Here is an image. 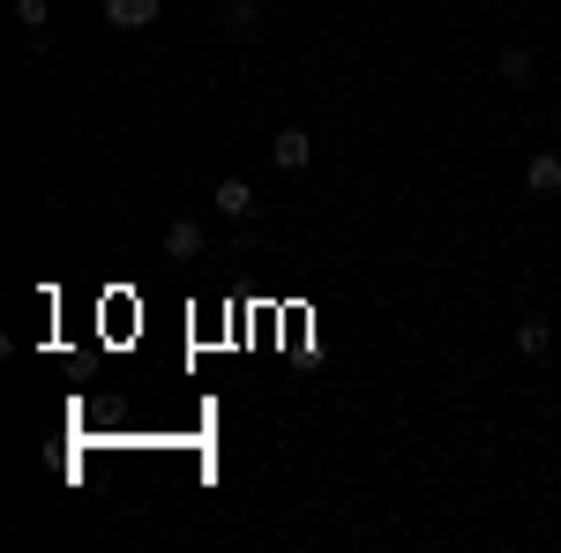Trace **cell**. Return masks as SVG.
<instances>
[{
  "instance_id": "1",
  "label": "cell",
  "mask_w": 561,
  "mask_h": 553,
  "mask_svg": "<svg viewBox=\"0 0 561 553\" xmlns=\"http://www.w3.org/2000/svg\"><path fill=\"white\" fill-rule=\"evenodd\" d=\"M524 195H531V203H554L561 195V158L554 150H531V158H524Z\"/></svg>"
},
{
  "instance_id": "7",
  "label": "cell",
  "mask_w": 561,
  "mask_h": 553,
  "mask_svg": "<svg viewBox=\"0 0 561 553\" xmlns=\"http://www.w3.org/2000/svg\"><path fill=\"white\" fill-rule=\"evenodd\" d=\"M494 68H502V83H517V90H531V83H539V60H531L524 45H510V53H502Z\"/></svg>"
},
{
  "instance_id": "9",
  "label": "cell",
  "mask_w": 561,
  "mask_h": 553,
  "mask_svg": "<svg viewBox=\"0 0 561 553\" xmlns=\"http://www.w3.org/2000/svg\"><path fill=\"white\" fill-rule=\"evenodd\" d=\"M517 352H524V359H547V352H554V330L524 314V322H517Z\"/></svg>"
},
{
  "instance_id": "4",
  "label": "cell",
  "mask_w": 561,
  "mask_h": 553,
  "mask_svg": "<svg viewBox=\"0 0 561 553\" xmlns=\"http://www.w3.org/2000/svg\"><path fill=\"white\" fill-rule=\"evenodd\" d=\"M307 158H314V135H307V128H277L270 165H277V172H307Z\"/></svg>"
},
{
  "instance_id": "6",
  "label": "cell",
  "mask_w": 561,
  "mask_h": 553,
  "mask_svg": "<svg viewBox=\"0 0 561 553\" xmlns=\"http://www.w3.org/2000/svg\"><path fill=\"white\" fill-rule=\"evenodd\" d=\"M217 217H255V187H248V180H217Z\"/></svg>"
},
{
  "instance_id": "2",
  "label": "cell",
  "mask_w": 561,
  "mask_h": 553,
  "mask_svg": "<svg viewBox=\"0 0 561 553\" xmlns=\"http://www.w3.org/2000/svg\"><path fill=\"white\" fill-rule=\"evenodd\" d=\"M158 15H165V0H105V23H113V31H150V23H158Z\"/></svg>"
},
{
  "instance_id": "8",
  "label": "cell",
  "mask_w": 561,
  "mask_h": 553,
  "mask_svg": "<svg viewBox=\"0 0 561 553\" xmlns=\"http://www.w3.org/2000/svg\"><path fill=\"white\" fill-rule=\"evenodd\" d=\"M15 23H23V31H31V45H53V15H45V0H15Z\"/></svg>"
},
{
  "instance_id": "5",
  "label": "cell",
  "mask_w": 561,
  "mask_h": 553,
  "mask_svg": "<svg viewBox=\"0 0 561 553\" xmlns=\"http://www.w3.org/2000/svg\"><path fill=\"white\" fill-rule=\"evenodd\" d=\"M203 247H210V232H203L195 217H173V224H165V255L173 262H203Z\"/></svg>"
},
{
  "instance_id": "3",
  "label": "cell",
  "mask_w": 561,
  "mask_h": 553,
  "mask_svg": "<svg viewBox=\"0 0 561 553\" xmlns=\"http://www.w3.org/2000/svg\"><path fill=\"white\" fill-rule=\"evenodd\" d=\"M217 31H225L232 45H248L262 31V0H225V8H217Z\"/></svg>"
}]
</instances>
